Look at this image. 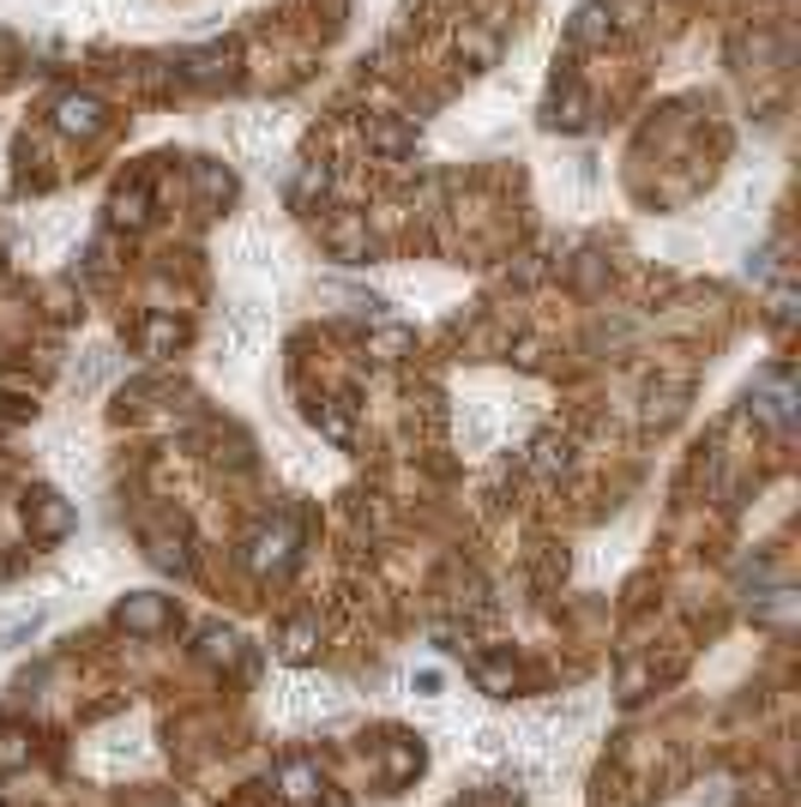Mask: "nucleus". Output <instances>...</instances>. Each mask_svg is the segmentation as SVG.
I'll use <instances>...</instances> for the list:
<instances>
[{"instance_id":"1","label":"nucleus","mask_w":801,"mask_h":807,"mask_svg":"<svg viewBox=\"0 0 801 807\" xmlns=\"http://www.w3.org/2000/svg\"><path fill=\"white\" fill-rule=\"evenodd\" d=\"M163 621H170V602L163 597H127L121 602V626H134V633H158Z\"/></svg>"},{"instance_id":"2","label":"nucleus","mask_w":801,"mask_h":807,"mask_svg":"<svg viewBox=\"0 0 801 807\" xmlns=\"http://www.w3.org/2000/svg\"><path fill=\"white\" fill-rule=\"evenodd\" d=\"M283 561H290V530H259V537H254V566H259V573H278V566Z\"/></svg>"},{"instance_id":"3","label":"nucleus","mask_w":801,"mask_h":807,"mask_svg":"<svg viewBox=\"0 0 801 807\" xmlns=\"http://www.w3.org/2000/svg\"><path fill=\"white\" fill-rule=\"evenodd\" d=\"M37 530L43 537H67L73 530V506L55 500V494H37Z\"/></svg>"},{"instance_id":"4","label":"nucleus","mask_w":801,"mask_h":807,"mask_svg":"<svg viewBox=\"0 0 801 807\" xmlns=\"http://www.w3.org/2000/svg\"><path fill=\"white\" fill-rule=\"evenodd\" d=\"M31 759V735L13 729V723H0V771H19Z\"/></svg>"},{"instance_id":"5","label":"nucleus","mask_w":801,"mask_h":807,"mask_svg":"<svg viewBox=\"0 0 801 807\" xmlns=\"http://www.w3.org/2000/svg\"><path fill=\"white\" fill-rule=\"evenodd\" d=\"M61 127L91 132V127H97V103H91V96H67V103H61Z\"/></svg>"},{"instance_id":"6","label":"nucleus","mask_w":801,"mask_h":807,"mask_svg":"<svg viewBox=\"0 0 801 807\" xmlns=\"http://www.w3.org/2000/svg\"><path fill=\"white\" fill-rule=\"evenodd\" d=\"M314 783H320V771H314V765H302V759H295V765H283V795H290V802L314 795Z\"/></svg>"},{"instance_id":"7","label":"nucleus","mask_w":801,"mask_h":807,"mask_svg":"<svg viewBox=\"0 0 801 807\" xmlns=\"http://www.w3.org/2000/svg\"><path fill=\"white\" fill-rule=\"evenodd\" d=\"M476 681H483V687H488V693H500V687H507V681H512V662H507V657H495V662H483V669H476Z\"/></svg>"},{"instance_id":"8","label":"nucleus","mask_w":801,"mask_h":807,"mask_svg":"<svg viewBox=\"0 0 801 807\" xmlns=\"http://www.w3.org/2000/svg\"><path fill=\"white\" fill-rule=\"evenodd\" d=\"M146 344H151V349H170V344H182V325H170V320H151V325H146Z\"/></svg>"},{"instance_id":"9","label":"nucleus","mask_w":801,"mask_h":807,"mask_svg":"<svg viewBox=\"0 0 801 807\" xmlns=\"http://www.w3.org/2000/svg\"><path fill=\"white\" fill-rule=\"evenodd\" d=\"M206 657L211 662H235V633H206Z\"/></svg>"},{"instance_id":"10","label":"nucleus","mask_w":801,"mask_h":807,"mask_svg":"<svg viewBox=\"0 0 801 807\" xmlns=\"http://www.w3.org/2000/svg\"><path fill=\"white\" fill-rule=\"evenodd\" d=\"M416 765H422V753H410V747H398V753H392L386 759V771H392V783H398V777H410V771Z\"/></svg>"},{"instance_id":"11","label":"nucleus","mask_w":801,"mask_h":807,"mask_svg":"<svg viewBox=\"0 0 801 807\" xmlns=\"http://www.w3.org/2000/svg\"><path fill=\"white\" fill-rule=\"evenodd\" d=\"M283 650H290V657H307V650H314V626H290V645H283Z\"/></svg>"}]
</instances>
